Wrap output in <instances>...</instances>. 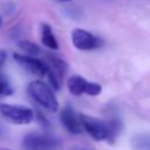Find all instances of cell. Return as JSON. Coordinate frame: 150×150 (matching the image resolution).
Masks as SVG:
<instances>
[{
	"mask_svg": "<svg viewBox=\"0 0 150 150\" xmlns=\"http://www.w3.org/2000/svg\"><path fill=\"white\" fill-rule=\"evenodd\" d=\"M80 117L83 130L95 141H108L109 143H114L120 134L122 124L116 116H111L108 120H101L94 116L80 114Z\"/></svg>",
	"mask_w": 150,
	"mask_h": 150,
	"instance_id": "1",
	"label": "cell"
},
{
	"mask_svg": "<svg viewBox=\"0 0 150 150\" xmlns=\"http://www.w3.org/2000/svg\"><path fill=\"white\" fill-rule=\"evenodd\" d=\"M27 93L29 96L42 108L49 112H55L59 109V102L53 89L43 81L36 80L32 81L27 87Z\"/></svg>",
	"mask_w": 150,
	"mask_h": 150,
	"instance_id": "2",
	"label": "cell"
},
{
	"mask_svg": "<svg viewBox=\"0 0 150 150\" xmlns=\"http://www.w3.org/2000/svg\"><path fill=\"white\" fill-rule=\"evenodd\" d=\"M62 141L48 132H29L22 138L25 150H59Z\"/></svg>",
	"mask_w": 150,
	"mask_h": 150,
	"instance_id": "3",
	"label": "cell"
},
{
	"mask_svg": "<svg viewBox=\"0 0 150 150\" xmlns=\"http://www.w3.org/2000/svg\"><path fill=\"white\" fill-rule=\"evenodd\" d=\"M0 115L14 124H29L35 118L33 109L26 105L9 103H0Z\"/></svg>",
	"mask_w": 150,
	"mask_h": 150,
	"instance_id": "4",
	"label": "cell"
},
{
	"mask_svg": "<svg viewBox=\"0 0 150 150\" xmlns=\"http://www.w3.org/2000/svg\"><path fill=\"white\" fill-rule=\"evenodd\" d=\"M71 42L79 50H95L103 46V40L83 28H75L71 30Z\"/></svg>",
	"mask_w": 150,
	"mask_h": 150,
	"instance_id": "5",
	"label": "cell"
},
{
	"mask_svg": "<svg viewBox=\"0 0 150 150\" xmlns=\"http://www.w3.org/2000/svg\"><path fill=\"white\" fill-rule=\"evenodd\" d=\"M67 88L69 93L74 96H80L87 94L90 96H97L102 91V86L96 82L87 81L80 75H73L67 80Z\"/></svg>",
	"mask_w": 150,
	"mask_h": 150,
	"instance_id": "6",
	"label": "cell"
},
{
	"mask_svg": "<svg viewBox=\"0 0 150 150\" xmlns=\"http://www.w3.org/2000/svg\"><path fill=\"white\" fill-rule=\"evenodd\" d=\"M13 59L26 71H28L35 76L43 77L47 75V66H46L45 61H41L34 56H29V55H25V54H20V53H14Z\"/></svg>",
	"mask_w": 150,
	"mask_h": 150,
	"instance_id": "7",
	"label": "cell"
},
{
	"mask_svg": "<svg viewBox=\"0 0 150 150\" xmlns=\"http://www.w3.org/2000/svg\"><path fill=\"white\" fill-rule=\"evenodd\" d=\"M60 120H61V123H62L63 128L68 132H70L73 135H79L83 131V127H82V123H81V117H80V115H77L74 111V109L70 105H66L61 110Z\"/></svg>",
	"mask_w": 150,
	"mask_h": 150,
	"instance_id": "8",
	"label": "cell"
},
{
	"mask_svg": "<svg viewBox=\"0 0 150 150\" xmlns=\"http://www.w3.org/2000/svg\"><path fill=\"white\" fill-rule=\"evenodd\" d=\"M45 62L47 66V75H54L60 81H62L68 69L67 62L56 54H47Z\"/></svg>",
	"mask_w": 150,
	"mask_h": 150,
	"instance_id": "9",
	"label": "cell"
},
{
	"mask_svg": "<svg viewBox=\"0 0 150 150\" xmlns=\"http://www.w3.org/2000/svg\"><path fill=\"white\" fill-rule=\"evenodd\" d=\"M40 32H41V42L47 48H49L52 50H57L59 49V42H57V39L55 38V35L53 33L52 27L48 23H42Z\"/></svg>",
	"mask_w": 150,
	"mask_h": 150,
	"instance_id": "10",
	"label": "cell"
},
{
	"mask_svg": "<svg viewBox=\"0 0 150 150\" xmlns=\"http://www.w3.org/2000/svg\"><path fill=\"white\" fill-rule=\"evenodd\" d=\"M131 146L134 150H150V135L149 134L135 135L131 139Z\"/></svg>",
	"mask_w": 150,
	"mask_h": 150,
	"instance_id": "11",
	"label": "cell"
},
{
	"mask_svg": "<svg viewBox=\"0 0 150 150\" xmlns=\"http://www.w3.org/2000/svg\"><path fill=\"white\" fill-rule=\"evenodd\" d=\"M18 47H19V49H21L22 52L26 53L25 55H29V56H34L35 57L41 53L40 47L36 43L32 42V41L20 40V41H18Z\"/></svg>",
	"mask_w": 150,
	"mask_h": 150,
	"instance_id": "12",
	"label": "cell"
},
{
	"mask_svg": "<svg viewBox=\"0 0 150 150\" xmlns=\"http://www.w3.org/2000/svg\"><path fill=\"white\" fill-rule=\"evenodd\" d=\"M14 93V89L9 82V80L0 73V96H9Z\"/></svg>",
	"mask_w": 150,
	"mask_h": 150,
	"instance_id": "13",
	"label": "cell"
},
{
	"mask_svg": "<svg viewBox=\"0 0 150 150\" xmlns=\"http://www.w3.org/2000/svg\"><path fill=\"white\" fill-rule=\"evenodd\" d=\"M35 118H36L38 123H39L41 127H43L45 129H49V128L52 127L50 122L47 120V117H45V115H43L41 111H36V112H35Z\"/></svg>",
	"mask_w": 150,
	"mask_h": 150,
	"instance_id": "14",
	"label": "cell"
},
{
	"mask_svg": "<svg viewBox=\"0 0 150 150\" xmlns=\"http://www.w3.org/2000/svg\"><path fill=\"white\" fill-rule=\"evenodd\" d=\"M69 150H96V149H94L91 146H87V145H74Z\"/></svg>",
	"mask_w": 150,
	"mask_h": 150,
	"instance_id": "15",
	"label": "cell"
},
{
	"mask_svg": "<svg viewBox=\"0 0 150 150\" xmlns=\"http://www.w3.org/2000/svg\"><path fill=\"white\" fill-rule=\"evenodd\" d=\"M6 57H7V54H6V52L4 50V49H0V68L2 67V64L5 63V61H6Z\"/></svg>",
	"mask_w": 150,
	"mask_h": 150,
	"instance_id": "16",
	"label": "cell"
},
{
	"mask_svg": "<svg viewBox=\"0 0 150 150\" xmlns=\"http://www.w3.org/2000/svg\"><path fill=\"white\" fill-rule=\"evenodd\" d=\"M59 1H62V2H68V1H73V0H59Z\"/></svg>",
	"mask_w": 150,
	"mask_h": 150,
	"instance_id": "17",
	"label": "cell"
},
{
	"mask_svg": "<svg viewBox=\"0 0 150 150\" xmlns=\"http://www.w3.org/2000/svg\"><path fill=\"white\" fill-rule=\"evenodd\" d=\"M0 150H8V149H0Z\"/></svg>",
	"mask_w": 150,
	"mask_h": 150,
	"instance_id": "18",
	"label": "cell"
},
{
	"mask_svg": "<svg viewBox=\"0 0 150 150\" xmlns=\"http://www.w3.org/2000/svg\"><path fill=\"white\" fill-rule=\"evenodd\" d=\"M0 25H1V19H0Z\"/></svg>",
	"mask_w": 150,
	"mask_h": 150,
	"instance_id": "19",
	"label": "cell"
}]
</instances>
